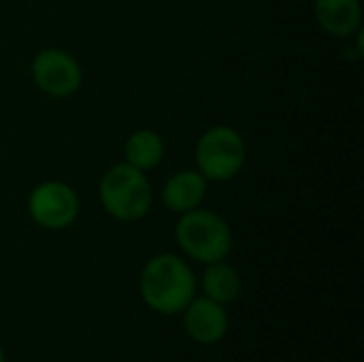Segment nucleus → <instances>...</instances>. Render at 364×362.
<instances>
[{"label":"nucleus","mask_w":364,"mask_h":362,"mask_svg":"<svg viewBox=\"0 0 364 362\" xmlns=\"http://www.w3.org/2000/svg\"><path fill=\"white\" fill-rule=\"evenodd\" d=\"M124 156H126V164L147 173L151 169H156L162 158H164V139L149 128H141L134 130L124 145Z\"/></svg>","instance_id":"obj_11"},{"label":"nucleus","mask_w":364,"mask_h":362,"mask_svg":"<svg viewBox=\"0 0 364 362\" xmlns=\"http://www.w3.org/2000/svg\"><path fill=\"white\" fill-rule=\"evenodd\" d=\"M314 15L320 28L337 38H348L360 30V0H314Z\"/></svg>","instance_id":"obj_8"},{"label":"nucleus","mask_w":364,"mask_h":362,"mask_svg":"<svg viewBox=\"0 0 364 362\" xmlns=\"http://www.w3.org/2000/svg\"><path fill=\"white\" fill-rule=\"evenodd\" d=\"M228 314L224 305L200 297L192 299L183 309V329L188 337L200 346H213L228 333Z\"/></svg>","instance_id":"obj_7"},{"label":"nucleus","mask_w":364,"mask_h":362,"mask_svg":"<svg viewBox=\"0 0 364 362\" xmlns=\"http://www.w3.org/2000/svg\"><path fill=\"white\" fill-rule=\"evenodd\" d=\"M77 192L58 179H47L36 183L28 194V213L41 228L62 230L75 224L79 215Z\"/></svg>","instance_id":"obj_5"},{"label":"nucleus","mask_w":364,"mask_h":362,"mask_svg":"<svg viewBox=\"0 0 364 362\" xmlns=\"http://www.w3.org/2000/svg\"><path fill=\"white\" fill-rule=\"evenodd\" d=\"M200 286H203V292L207 299H211L224 307L235 303L241 294V288H243L239 271L224 260L207 265L203 280H200Z\"/></svg>","instance_id":"obj_10"},{"label":"nucleus","mask_w":364,"mask_h":362,"mask_svg":"<svg viewBox=\"0 0 364 362\" xmlns=\"http://www.w3.org/2000/svg\"><path fill=\"white\" fill-rule=\"evenodd\" d=\"M0 362H4V352H2V348H0Z\"/></svg>","instance_id":"obj_12"},{"label":"nucleus","mask_w":364,"mask_h":362,"mask_svg":"<svg viewBox=\"0 0 364 362\" xmlns=\"http://www.w3.org/2000/svg\"><path fill=\"white\" fill-rule=\"evenodd\" d=\"M102 209L117 222L143 220L154 203V190L147 175L126 162L111 166L98 183Z\"/></svg>","instance_id":"obj_2"},{"label":"nucleus","mask_w":364,"mask_h":362,"mask_svg":"<svg viewBox=\"0 0 364 362\" xmlns=\"http://www.w3.org/2000/svg\"><path fill=\"white\" fill-rule=\"evenodd\" d=\"M247 145L239 130L230 126H211L205 130L194 147L196 171L207 181H230L245 166Z\"/></svg>","instance_id":"obj_4"},{"label":"nucleus","mask_w":364,"mask_h":362,"mask_svg":"<svg viewBox=\"0 0 364 362\" xmlns=\"http://www.w3.org/2000/svg\"><path fill=\"white\" fill-rule=\"evenodd\" d=\"M30 75L34 85L53 98H68L79 92L83 83L81 64L64 49L47 47L41 49L30 64Z\"/></svg>","instance_id":"obj_6"},{"label":"nucleus","mask_w":364,"mask_h":362,"mask_svg":"<svg viewBox=\"0 0 364 362\" xmlns=\"http://www.w3.org/2000/svg\"><path fill=\"white\" fill-rule=\"evenodd\" d=\"M143 303L162 316H175L196 294V275L177 254H158L147 260L139 282Z\"/></svg>","instance_id":"obj_1"},{"label":"nucleus","mask_w":364,"mask_h":362,"mask_svg":"<svg viewBox=\"0 0 364 362\" xmlns=\"http://www.w3.org/2000/svg\"><path fill=\"white\" fill-rule=\"evenodd\" d=\"M207 183L209 181L198 171H179L166 179L162 188V203L173 213H188L203 205Z\"/></svg>","instance_id":"obj_9"},{"label":"nucleus","mask_w":364,"mask_h":362,"mask_svg":"<svg viewBox=\"0 0 364 362\" xmlns=\"http://www.w3.org/2000/svg\"><path fill=\"white\" fill-rule=\"evenodd\" d=\"M175 239L186 256L203 265L224 260L232 250L228 222L220 213L203 207L181 213L175 226Z\"/></svg>","instance_id":"obj_3"}]
</instances>
